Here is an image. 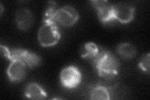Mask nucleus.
Here are the masks:
<instances>
[{"label":"nucleus","instance_id":"f257e3e1","mask_svg":"<svg viewBox=\"0 0 150 100\" xmlns=\"http://www.w3.org/2000/svg\"><path fill=\"white\" fill-rule=\"evenodd\" d=\"M100 77L106 79L115 77L119 72L120 64L116 57L108 51H102L92 61Z\"/></svg>","mask_w":150,"mask_h":100},{"label":"nucleus","instance_id":"f03ea898","mask_svg":"<svg viewBox=\"0 0 150 100\" xmlns=\"http://www.w3.org/2000/svg\"><path fill=\"white\" fill-rule=\"evenodd\" d=\"M60 38L61 34L56 22L43 23L38 33V40L43 47L53 46L58 43Z\"/></svg>","mask_w":150,"mask_h":100},{"label":"nucleus","instance_id":"7ed1b4c3","mask_svg":"<svg viewBox=\"0 0 150 100\" xmlns=\"http://www.w3.org/2000/svg\"><path fill=\"white\" fill-rule=\"evenodd\" d=\"M59 77L61 83L63 87L67 89H74L81 83L82 74L76 66H68L62 70Z\"/></svg>","mask_w":150,"mask_h":100},{"label":"nucleus","instance_id":"20e7f679","mask_svg":"<svg viewBox=\"0 0 150 100\" xmlns=\"http://www.w3.org/2000/svg\"><path fill=\"white\" fill-rule=\"evenodd\" d=\"M79 13L74 7L64 6L56 10L54 13V21L65 27L73 26L79 19Z\"/></svg>","mask_w":150,"mask_h":100},{"label":"nucleus","instance_id":"39448f33","mask_svg":"<svg viewBox=\"0 0 150 100\" xmlns=\"http://www.w3.org/2000/svg\"><path fill=\"white\" fill-rule=\"evenodd\" d=\"M9 60H19L24 63L27 67L33 68L39 66L41 59L37 54L31 51L21 48H15L10 50Z\"/></svg>","mask_w":150,"mask_h":100},{"label":"nucleus","instance_id":"423d86ee","mask_svg":"<svg viewBox=\"0 0 150 100\" xmlns=\"http://www.w3.org/2000/svg\"><path fill=\"white\" fill-rule=\"evenodd\" d=\"M92 6L96 9L99 20L103 23H107L115 20L113 4L108 1H91Z\"/></svg>","mask_w":150,"mask_h":100},{"label":"nucleus","instance_id":"0eeeda50","mask_svg":"<svg viewBox=\"0 0 150 100\" xmlns=\"http://www.w3.org/2000/svg\"><path fill=\"white\" fill-rule=\"evenodd\" d=\"M115 20L126 24L132 21L134 17V7L123 3L113 4Z\"/></svg>","mask_w":150,"mask_h":100},{"label":"nucleus","instance_id":"6e6552de","mask_svg":"<svg viewBox=\"0 0 150 100\" xmlns=\"http://www.w3.org/2000/svg\"><path fill=\"white\" fill-rule=\"evenodd\" d=\"M27 66L19 60H12L7 69V74L11 82H20L24 79L26 74Z\"/></svg>","mask_w":150,"mask_h":100},{"label":"nucleus","instance_id":"1a4fd4ad","mask_svg":"<svg viewBox=\"0 0 150 100\" xmlns=\"http://www.w3.org/2000/svg\"><path fill=\"white\" fill-rule=\"evenodd\" d=\"M15 19L17 26L20 30L28 31L33 25V15L27 8L19 9L16 13Z\"/></svg>","mask_w":150,"mask_h":100},{"label":"nucleus","instance_id":"9d476101","mask_svg":"<svg viewBox=\"0 0 150 100\" xmlns=\"http://www.w3.org/2000/svg\"><path fill=\"white\" fill-rule=\"evenodd\" d=\"M25 96L31 99H45L47 93L40 84L36 83L28 84L25 89Z\"/></svg>","mask_w":150,"mask_h":100},{"label":"nucleus","instance_id":"9b49d317","mask_svg":"<svg viewBox=\"0 0 150 100\" xmlns=\"http://www.w3.org/2000/svg\"><path fill=\"white\" fill-rule=\"evenodd\" d=\"M112 87L98 84L93 87L90 92V99L97 100H109L111 99V93Z\"/></svg>","mask_w":150,"mask_h":100},{"label":"nucleus","instance_id":"f8f14e48","mask_svg":"<svg viewBox=\"0 0 150 100\" xmlns=\"http://www.w3.org/2000/svg\"><path fill=\"white\" fill-rule=\"evenodd\" d=\"M117 53L121 57L126 59H131L137 55L136 48L129 43H123L120 44L116 48Z\"/></svg>","mask_w":150,"mask_h":100},{"label":"nucleus","instance_id":"ddd939ff","mask_svg":"<svg viewBox=\"0 0 150 100\" xmlns=\"http://www.w3.org/2000/svg\"><path fill=\"white\" fill-rule=\"evenodd\" d=\"M84 52L81 54L82 58H88L93 61L100 53L99 48L93 42H88L84 46Z\"/></svg>","mask_w":150,"mask_h":100},{"label":"nucleus","instance_id":"4468645a","mask_svg":"<svg viewBox=\"0 0 150 100\" xmlns=\"http://www.w3.org/2000/svg\"><path fill=\"white\" fill-rule=\"evenodd\" d=\"M149 61H150V55L149 53L143 55L142 58L140 59L139 62L138 66L139 69L142 70L144 73H149Z\"/></svg>","mask_w":150,"mask_h":100},{"label":"nucleus","instance_id":"2eb2a0df","mask_svg":"<svg viewBox=\"0 0 150 100\" xmlns=\"http://www.w3.org/2000/svg\"><path fill=\"white\" fill-rule=\"evenodd\" d=\"M1 47V53L3 56H4V58H6L8 60H9V58H10V55H11V52L10 50H9L8 48L5 46L1 45L0 46Z\"/></svg>","mask_w":150,"mask_h":100}]
</instances>
